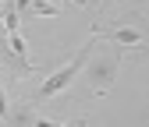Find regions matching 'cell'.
I'll use <instances>...</instances> for the list:
<instances>
[{
    "mask_svg": "<svg viewBox=\"0 0 149 127\" xmlns=\"http://www.w3.org/2000/svg\"><path fill=\"white\" fill-rule=\"evenodd\" d=\"M103 39H100V28H92L89 32V39L78 46V49H74V57L64 64V67H57V71H53V74H46L43 78V85L39 88H36V95H32V102H46V99H53V95H61L64 92V88L74 81V78H78L82 74V71H85V64H89V57H92V53H96V46H100Z\"/></svg>",
    "mask_w": 149,
    "mask_h": 127,
    "instance_id": "cell-1",
    "label": "cell"
},
{
    "mask_svg": "<svg viewBox=\"0 0 149 127\" xmlns=\"http://www.w3.org/2000/svg\"><path fill=\"white\" fill-rule=\"evenodd\" d=\"M7 117H11V102H7V95H4V85H0V120L7 124Z\"/></svg>",
    "mask_w": 149,
    "mask_h": 127,
    "instance_id": "cell-5",
    "label": "cell"
},
{
    "mask_svg": "<svg viewBox=\"0 0 149 127\" xmlns=\"http://www.w3.org/2000/svg\"><path fill=\"white\" fill-rule=\"evenodd\" d=\"M103 4H110V0H100V7H103Z\"/></svg>",
    "mask_w": 149,
    "mask_h": 127,
    "instance_id": "cell-6",
    "label": "cell"
},
{
    "mask_svg": "<svg viewBox=\"0 0 149 127\" xmlns=\"http://www.w3.org/2000/svg\"><path fill=\"white\" fill-rule=\"evenodd\" d=\"M29 11H32L36 18H53V14H61V7H57V4H46V0H32Z\"/></svg>",
    "mask_w": 149,
    "mask_h": 127,
    "instance_id": "cell-4",
    "label": "cell"
},
{
    "mask_svg": "<svg viewBox=\"0 0 149 127\" xmlns=\"http://www.w3.org/2000/svg\"><path fill=\"white\" fill-rule=\"evenodd\" d=\"M85 71H89V81L96 78V92H103V88L114 81V71H117V57H96L92 53V67L85 64Z\"/></svg>",
    "mask_w": 149,
    "mask_h": 127,
    "instance_id": "cell-3",
    "label": "cell"
},
{
    "mask_svg": "<svg viewBox=\"0 0 149 127\" xmlns=\"http://www.w3.org/2000/svg\"><path fill=\"white\" fill-rule=\"evenodd\" d=\"M100 39L114 43V46H121V49H146V46H149V32H146L142 25H135V21H121L117 28L100 32Z\"/></svg>",
    "mask_w": 149,
    "mask_h": 127,
    "instance_id": "cell-2",
    "label": "cell"
}]
</instances>
